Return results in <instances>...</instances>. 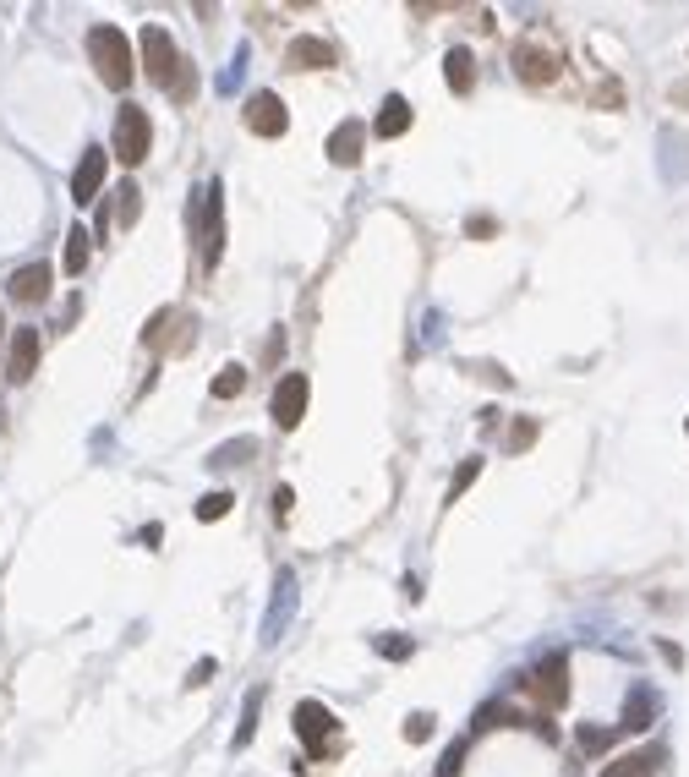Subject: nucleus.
<instances>
[{"label": "nucleus", "mask_w": 689, "mask_h": 777, "mask_svg": "<svg viewBox=\"0 0 689 777\" xmlns=\"http://www.w3.org/2000/svg\"><path fill=\"white\" fill-rule=\"evenodd\" d=\"M88 55H93V66H99V77H104V88H132V77H137V61H132V44H126V33L115 28V22H99V28H88Z\"/></svg>", "instance_id": "obj_1"}, {"label": "nucleus", "mask_w": 689, "mask_h": 777, "mask_svg": "<svg viewBox=\"0 0 689 777\" xmlns=\"http://www.w3.org/2000/svg\"><path fill=\"white\" fill-rule=\"evenodd\" d=\"M558 72H564V44H558L547 28H531L515 44V77H520V83H531V88H547Z\"/></svg>", "instance_id": "obj_2"}, {"label": "nucleus", "mask_w": 689, "mask_h": 777, "mask_svg": "<svg viewBox=\"0 0 689 777\" xmlns=\"http://www.w3.org/2000/svg\"><path fill=\"white\" fill-rule=\"evenodd\" d=\"M296 734H301V750H307L312 761H329L340 756V723H334V712L323 701H296Z\"/></svg>", "instance_id": "obj_3"}, {"label": "nucleus", "mask_w": 689, "mask_h": 777, "mask_svg": "<svg viewBox=\"0 0 689 777\" xmlns=\"http://www.w3.org/2000/svg\"><path fill=\"white\" fill-rule=\"evenodd\" d=\"M148 148H154V121H148V110L121 104V115H115V137H110V154L121 159V165H143Z\"/></svg>", "instance_id": "obj_4"}, {"label": "nucleus", "mask_w": 689, "mask_h": 777, "mask_svg": "<svg viewBox=\"0 0 689 777\" xmlns=\"http://www.w3.org/2000/svg\"><path fill=\"white\" fill-rule=\"evenodd\" d=\"M197 197H203V208H197V219H203L197 225V252H203V269L214 274L219 258H225V192L214 181V187H203Z\"/></svg>", "instance_id": "obj_5"}, {"label": "nucleus", "mask_w": 689, "mask_h": 777, "mask_svg": "<svg viewBox=\"0 0 689 777\" xmlns=\"http://www.w3.org/2000/svg\"><path fill=\"white\" fill-rule=\"evenodd\" d=\"M525 695H531L542 712H558V706L569 701V657H564V652L542 657V663L525 674Z\"/></svg>", "instance_id": "obj_6"}, {"label": "nucleus", "mask_w": 689, "mask_h": 777, "mask_svg": "<svg viewBox=\"0 0 689 777\" xmlns=\"http://www.w3.org/2000/svg\"><path fill=\"white\" fill-rule=\"evenodd\" d=\"M143 66H148V83L170 94L175 72H181V50H175V39L165 28H143Z\"/></svg>", "instance_id": "obj_7"}, {"label": "nucleus", "mask_w": 689, "mask_h": 777, "mask_svg": "<svg viewBox=\"0 0 689 777\" xmlns=\"http://www.w3.org/2000/svg\"><path fill=\"white\" fill-rule=\"evenodd\" d=\"M307 394H312L307 373H285V378H279V389H274V427H279V433H296V427H301V416H307Z\"/></svg>", "instance_id": "obj_8"}, {"label": "nucleus", "mask_w": 689, "mask_h": 777, "mask_svg": "<svg viewBox=\"0 0 689 777\" xmlns=\"http://www.w3.org/2000/svg\"><path fill=\"white\" fill-rule=\"evenodd\" d=\"M39 356H44V340H39V329H11V351H6V378L11 384H28L33 373H39Z\"/></svg>", "instance_id": "obj_9"}, {"label": "nucleus", "mask_w": 689, "mask_h": 777, "mask_svg": "<svg viewBox=\"0 0 689 777\" xmlns=\"http://www.w3.org/2000/svg\"><path fill=\"white\" fill-rule=\"evenodd\" d=\"M285 66H290V72H323V66H340V50H334L329 39H312V33H301V39H290Z\"/></svg>", "instance_id": "obj_10"}, {"label": "nucleus", "mask_w": 689, "mask_h": 777, "mask_svg": "<svg viewBox=\"0 0 689 777\" xmlns=\"http://www.w3.org/2000/svg\"><path fill=\"white\" fill-rule=\"evenodd\" d=\"M6 296L17 301V307H39V301L50 296V263H22V269H11Z\"/></svg>", "instance_id": "obj_11"}, {"label": "nucleus", "mask_w": 689, "mask_h": 777, "mask_svg": "<svg viewBox=\"0 0 689 777\" xmlns=\"http://www.w3.org/2000/svg\"><path fill=\"white\" fill-rule=\"evenodd\" d=\"M285 126H290V115H285V104H279V94H252L247 99V132H258V137H285Z\"/></svg>", "instance_id": "obj_12"}, {"label": "nucleus", "mask_w": 689, "mask_h": 777, "mask_svg": "<svg viewBox=\"0 0 689 777\" xmlns=\"http://www.w3.org/2000/svg\"><path fill=\"white\" fill-rule=\"evenodd\" d=\"M104 148H83V159H77V170H72V203L77 208H88L93 197H99V187H104Z\"/></svg>", "instance_id": "obj_13"}, {"label": "nucleus", "mask_w": 689, "mask_h": 777, "mask_svg": "<svg viewBox=\"0 0 689 777\" xmlns=\"http://www.w3.org/2000/svg\"><path fill=\"white\" fill-rule=\"evenodd\" d=\"M662 767H668V750L646 745V750H629V756H613L602 767V777H657Z\"/></svg>", "instance_id": "obj_14"}, {"label": "nucleus", "mask_w": 689, "mask_h": 777, "mask_svg": "<svg viewBox=\"0 0 689 777\" xmlns=\"http://www.w3.org/2000/svg\"><path fill=\"white\" fill-rule=\"evenodd\" d=\"M361 143H367V126H361V121H340V126H334V132H329V159H334V165H361Z\"/></svg>", "instance_id": "obj_15"}, {"label": "nucleus", "mask_w": 689, "mask_h": 777, "mask_svg": "<svg viewBox=\"0 0 689 777\" xmlns=\"http://www.w3.org/2000/svg\"><path fill=\"white\" fill-rule=\"evenodd\" d=\"M443 77H449V94L454 99H471V88H476V55L465 50V44H454V50L443 55Z\"/></svg>", "instance_id": "obj_16"}, {"label": "nucleus", "mask_w": 689, "mask_h": 777, "mask_svg": "<svg viewBox=\"0 0 689 777\" xmlns=\"http://www.w3.org/2000/svg\"><path fill=\"white\" fill-rule=\"evenodd\" d=\"M651 717H657V690L651 684H635L629 690V701H624V734H640V728H651Z\"/></svg>", "instance_id": "obj_17"}, {"label": "nucleus", "mask_w": 689, "mask_h": 777, "mask_svg": "<svg viewBox=\"0 0 689 777\" xmlns=\"http://www.w3.org/2000/svg\"><path fill=\"white\" fill-rule=\"evenodd\" d=\"M372 132L378 137H405L411 132V104H405L400 94H389L378 104V121H372Z\"/></svg>", "instance_id": "obj_18"}, {"label": "nucleus", "mask_w": 689, "mask_h": 777, "mask_svg": "<svg viewBox=\"0 0 689 777\" xmlns=\"http://www.w3.org/2000/svg\"><path fill=\"white\" fill-rule=\"evenodd\" d=\"M88 258H93V236L83 225H72V230H66V274L77 280V274L88 269Z\"/></svg>", "instance_id": "obj_19"}, {"label": "nucleus", "mask_w": 689, "mask_h": 777, "mask_svg": "<svg viewBox=\"0 0 689 777\" xmlns=\"http://www.w3.org/2000/svg\"><path fill=\"white\" fill-rule=\"evenodd\" d=\"M618 734H624V728H591V723H580L575 728V745L586 750V756H602V750L618 745Z\"/></svg>", "instance_id": "obj_20"}, {"label": "nucleus", "mask_w": 689, "mask_h": 777, "mask_svg": "<svg viewBox=\"0 0 689 777\" xmlns=\"http://www.w3.org/2000/svg\"><path fill=\"white\" fill-rule=\"evenodd\" d=\"M137 214H143V192H137L132 181H126V187L115 192V225L132 230V225H137Z\"/></svg>", "instance_id": "obj_21"}, {"label": "nucleus", "mask_w": 689, "mask_h": 777, "mask_svg": "<svg viewBox=\"0 0 689 777\" xmlns=\"http://www.w3.org/2000/svg\"><path fill=\"white\" fill-rule=\"evenodd\" d=\"M258 712H263V695L252 690L247 701H241V728H236V739H230L236 750H247V745H252V728H258Z\"/></svg>", "instance_id": "obj_22"}, {"label": "nucleus", "mask_w": 689, "mask_h": 777, "mask_svg": "<svg viewBox=\"0 0 689 777\" xmlns=\"http://www.w3.org/2000/svg\"><path fill=\"white\" fill-rule=\"evenodd\" d=\"M241 389H247V367H236V362H230L225 373L214 378V400H236Z\"/></svg>", "instance_id": "obj_23"}, {"label": "nucleus", "mask_w": 689, "mask_h": 777, "mask_svg": "<svg viewBox=\"0 0 689 777\" xmlns=\"http://www.w3.org/2000/svg\"><path fill=\"white\" fill-rule=\"evenodd\" d=\"M230 504H236L230 493H203V498H197V509H192V515H197V520H225V515H230Z\"/></svg>", "instance_id": "obj_24"}, {"label": "nucleus", "mask_w": 689, "mask_h": 777, "mask_svg": "<svg viewBox=\"0 0 689 777\" xmlns=\"http://www.w3.org/2000/svg\"><path fill=\"white\" fill-rule=\"evenodd\" d=\"M241 455H252V438H236V444H219L208 455V466H241Z\"/></svg>", "instance_id": "obj_25"}, {"label": "nucleus", "mask_w": 689, "mask_h": 777, "mask_svg": "<svg viewBox=\"0 0 689 777\" xmlns=\"http://www.w3.org/2000/svg\"><path fill=\"white\" fill-rule=\"evenodd\" d=\"M432 723H438L432 712H411V717H405V739H411V745H427V739H432Z\"/></svg>", "instance_id": "obj_26"}, {"label": "nucleus", "mask_w": 689, "mask_h": 777, "mask_svg": "<svg viewBox=\"0 0 689 777\" xmlns=\"http://www.w3.org/2000/svg\"><path fill=\"white\" fill-rule=\"evenodd\" d=\"M476 477H482V460H460V471H454V482H449V504H454V498H460Z\"/></svg>", "instance_id": "obj_27"}, {"label": "nucleus", "mask_w": 689, "mask_h": 777, "mask_svg": "<svg viewBox=\"0 0 689 777\" xmlns=\"http://www.w3.org/2000/svg\"><path fill=\"white\" fill-rule=\"evenodd\" d=\"M465 767V739H454L449 750H443V761H438V777H460Z\"/></svg>", "instance_id": "obj_28"}, {"label": "nucleus", "mask_w": 689, "mask_h": 777, "mask_svg": "<svg viewBox=\"0 0 689 777\" xmlns=\"http://www.w3.org/2000/svg\"><path fill=\"white\" fill-rule=\"evenodd\" d=\"M378 652L394 657V663H405V657H411V641H405V635H378Z\"/></svg>", "instance_id": "obj_29"}, {"label": "nucleus", "mask_w": 689, "mask_h": 777, "mask_svg": "<svg viewBox=\"0 0 689 777\" xmlns=\"http://www.w3.org/2000/svg\"><path fill=\"white\" fill-rule=\"evenodd\" d=\"M536 444V422H515V427H509V449H515V455H520V449H531Z\"/></svg>", "instance_id": "obj_30"}, {"label": "nucleus", "mask_w": 689, "mask_h": 777, "mask_svg": "<svg viewBox=\"0 0 689 777\" xmlns=\"http://www.w3.org/2000/svg\"><path fill=\"white\" fill-rule=\"evenodd\" d=\"M214 674H219V663H214V657H203V663H197L192 674H186V690H197V684H208Z\"/></svg>", "instance_id": "obj_31"}, {"label": "nucleus", "mask_w": 689, "mask_h": 777, "mask_svg": "<svg viewBox=\"0 0 689 777\" xmlns=\"http://www.w3.org/2000/svg\"><path fill=\"white\" fill-rule=\"evenodd\" d=\"M471 373H476V378H487V384H498V389H504V384H509V378H504V373H498V367H493V362H471Z\"/></svg>", "instance_id": "obj_32"}, {"label": "nucleus", "mask_w": 689, "mask_h": 777, "mask_svg": "<svg viewBox=\"0 0 689 777\" xmlns=\"http://www.w3.org/2000/svg\"><path fill=\"white\" fill-rule=\"evenodd\" d=\"M465 230H471V236H493V230H498V219H465Z\"/></svg>", "instance_id": "obj_33"}, {"label": "nucleus", "mask_w": 689, "mask_h": 777, "mask_svg": "<svg viewBox=\"0 0 689 777\" xmlns=\"http://www.w3.org/2000/svg\"><path fill=\"white\" fill-rule=\"evenodd\" d=\"M290 504H296V493H290V487H279V493H274V515L285 520V515H290Z\"/></svg>", "instance_id": "obj_34"}, {"label": "nucleus", "mask_w": 689, "mask_h": 777, "mask_svg": "<svg viewBox=\"0 0 689 777\" xmlns=\"http://www.w3.org/2000/svg\"><path fill=\"white\" fill-rule=\"evenodd\" d=\"M0 329H6V318H0Z\"/></svg>", "instance_id": "obj_35"}]
</instances>
